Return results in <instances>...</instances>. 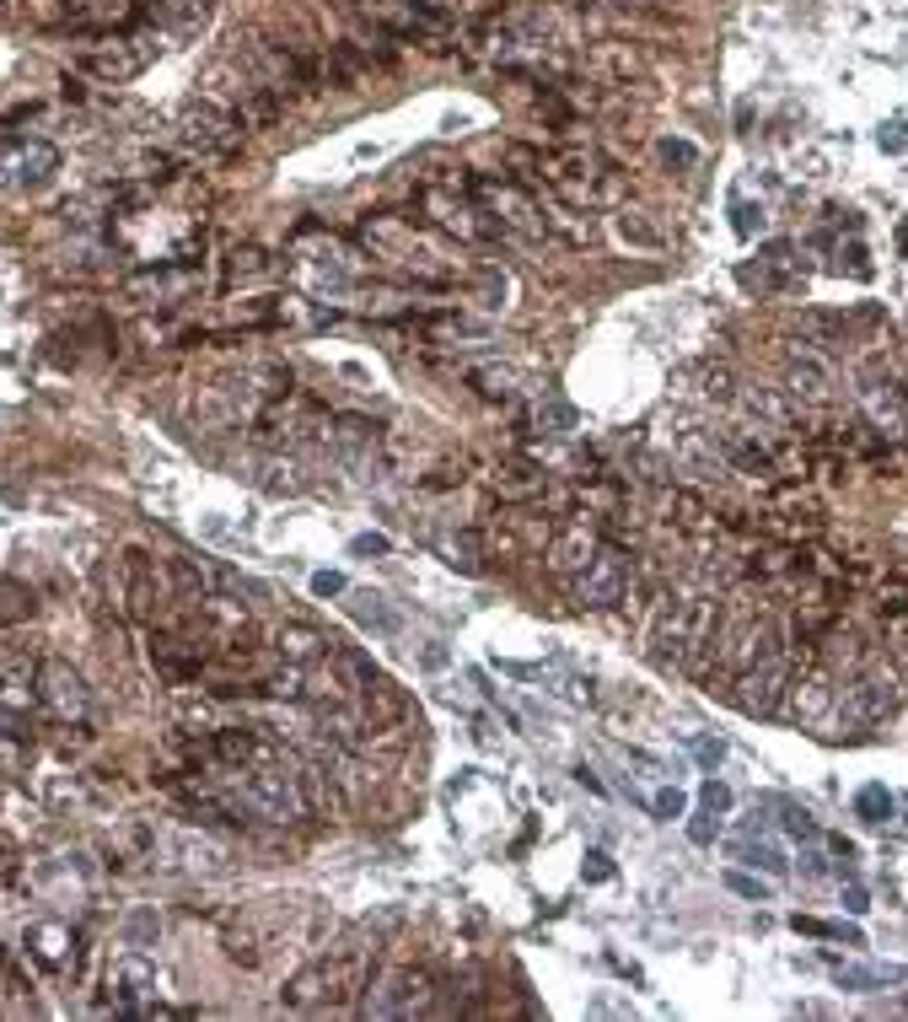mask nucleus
Returning <instances> with one entry per match:
<instances>
[{
    "mask_svg": "<svg viewBox=\"0 0 908 1022\" xmlns=\"http://www.w3.org/2000/svg\"><path fill=\"white\" fill-rule=\"evenodd\" d=\"M377 980V942H365V936H350V942H339L333 953L323 958H312L280 991V1001L291 1006V1012H312V1006H344V1001H355Z\"/></svg>",
    "mask_w": 908,
    "mask_h": 1022,
    "instance_id": "nucleus-1",
    "label": "nucleus"
},
{
    "mask_svg": "<svg viewBox=\"0 0 908 1022\" xmlns=\"http://www.w3.org/2000/svg\"><path fill=\"white\" fill-rule=\"evenodd\" d=\"M715 614H721V592H683L672 597L666 592L662 609H656V624H651V662L656 668H694L704 646H710V630H715Z\"/></svg>",
    "mask_w": 908,
    "mask_h": 1022,
    "instance_id": "nucleus-2",
    "label": "nucleus"
},
{
    "mask_svg": "<svg viewBox=\"0 0 908 1022\" xmlns=\"http://www.w3.org/2000/svg\"><path fill=\"white\" fill-rule=\"evenodd\" d=\"M237 802L253 818H270V824H306L318 812L312 797H306L302 770H291L280 753L258 759V765H243V775H237Z\"/></svg>",
    "mask_w": 908,
    "mask_h": 1022,
    "instance_id": "nucleus-3",
    "label": "nucleus"
},
{
    "mask_svg": "<svg viewBox=\"0 0 908 1022\" xmlns=\"http://www.w3.org/2000/svg\"><path fill=\"white\" fill-rule=\"evenodd\" d=\"M420 211L430 226H441L447 237H457V243H500L506 237V226L489 216L485 205L468 194V184L462 188H424L420 194Z\"/></svg>",
    "mask_w": 908,
    "mask_h": 1022,
    "instance_id": "nucleus-4",
    "label": "nucleus"
},
{
    "mask_svg": "<svg viewBox=\"0 0 908 1022\" xmlns=\"http://www.w3.org/2000/svg\"><path fill=\"white\" fill-rule=\"evenodd\" d=\"M898 711V679L877 668V662H866L855 679L839 689V700H833V721L849 727V732H866V727H881V721H892Z\"/></svg>",
    "mask_w": 908,
    "mask_h": 1022,
    "instance_id": "nucleus-5",
    "label": "nucleus"
},
{
    "mask_svg": "<svg viewBox=\"0 0 908 1022\" xmlns=\"http://www.w3.org/2000/svg\"><path fill=\"white\" fill-rule=\"evenodd\" d=\"M635 549H624V544H607L592 555V565L570 576V597H576V609H618L624 603V592H629V576H635Z\"/></svg>",
    "mask_w": 908,
    "mask_h": 1022,
    "instance_id": "nucleus-6",
    "label": "nucleus"
},
{
    "mask_svg": "<svg viewBox=\"0 0 908 1022\" xmlns=\"http://www.w3.org/2000/svg\"><path fill=\"white\" fill-rule=\"evenodd\" d=\"M243 119L226 108V103H215V97H199V103H188L178 114V140L183 152L194 156H232L243 146Z\"/></svg>",
    "mask_w": 908,
    "mask_h": 1022,
    "instance_id": "nucleus-7",
    "label": "nucleus"
},
{
    "mask_svg": "<svg viewBox=\"0 0 908 1022\" xmlns=\"http://www.w3.org/2000/svg\"><path fill=\"white\" fill-rule=\"evenodd\" d=\"M436 1006L430 969H388L365 985V1018H424Z\"/></svg>",
    "mask_w": 908,
    "mask_h": 1022,
    "instance_id": "nucleus-8",
    "label": "nucleus"
},
{
    "mask_svg": "<svg viewBox=\"0 0 908 1022\" xmlns=\"http://www.w3.org/2000/svg\"><path fill=\"white\" fill-rule=\"evenodd\" d=\"M833 700H839V668L828 662V656H807V662H795V673H790V689L785 700H780V711L790 721H807V727H822L828 716H833Z\"/></svg>",
    "mask_w": 908,
    "mask_h": 1022,
    "instance_id": "nucleus-9",
    "label": "nucleus"
},
{
    "mask_svg": "<svg viewBox=\"0 0 908 1022\" xmlns=\"http://www.w3.org/2000/svg\"><path fill=\"white\" fill-rule=\"evenodd\" d=\"M152 862L188 872V877H215V872L232 867V850L199 829H152Z\"/></svg>",
    "mask_w": 908,
    "mask_h": 1022,
    "instance_id": "nucleus-10",
    "label": "nucleus"
},
{
    "mask_svg": "<svg viewBox=\"0 0 908 1022\" xmlns=\"http://www.w3.org/2000/svg\"><path fill=\"white\" fill-rule=\"evenodd\" d=\"M32 683H38V705L55 716L60 727H87V716H91V689H87V679L65 662V656H43L38 662V673H32Z\"/></svg>",
    "mask_w": 908,
    "mask_h": 1022,
    "instance_id": "nucleus-11",
    "label": "nucleus"
},
{
    "mask_svg": "<svg viewBox=\"0 0 908 1022\" xmlns=\"http://www.w3.org/2000/svg\"><path fill=\"white\" fill-rule=\"evenodd\" d=\"M790 673H795V656H785V651H769V656L748 662V668L736 673V683H731L736 711L758 716V721L774 716L780 711V700H785V689H790Z\"/></svg>",
    "mask_w": 908,
    "mask_h": 1022,
    "instance_id": "nucleus-12",
    "label": "nucleus"
},
{
    "mask_svg": "<svg viewBox=\"0 0 908 1022\" xmlns=\"http://www.w3.org/2000/svg\"><path fill=\"white\" fill-rule=\"evenodd\" d=\"M60 173V152L38 135H0V188L6 194H32Z\"/></svg>",
    "mask_w": 908,
    "mask_h": 1022,
    "instance_id": "nucleus-13",
    "label": "nucleus"
},
{
    "mask_svg": "<svg viewBox=\"0 0 908 1022\" xmlns=\"http://www.w3.org/2000/svg\"><path fill=\"white\" fill-rule=\"evenodd\" d=\"M199 264H188V259H162L156 270H140V275L124 280V291L140 302V308H178L188 296H199Z\"/></svg>",
    "mask_w": 908,
    "mask_h": 1022,
    "instance_id": "nucleus-14",
    "label": "nucleus"
},
{
    "mask_svg": "<svg viewBox=\"0 0 908 1022\" xmlns=\"http://www.w3.org/2000/svg\"><path fill=\"white\" fill-rule=\"evenodd\" d=\"M156 49H162V38L156 32H135V38H114V43H91L87 55H81V70L97 76V81H129V76H140L146 65L156 60Z\"/></svg>",
    "mask_w": 908,
    "mask_h": 1022,
    "instance_id": "nucleus-15",
    "label": "nucleus"
},
{
    "mask_svg": "<svg viewBox=\"0 0 908 1022\" xmlns=\"http://www.w3.org/2000/svg\"><path fill=\"white\" fill-rule=\"evenodd\" d=\"M603 549V527L592 523V517H576V523H565V527H554L548 533V544H544V565L554 571V576H580L586 565H592V555Z\"/></svg>",
    "mask_w": 908,
    "mask_h": 1022,
    "instance_id": "nucleus-16",
    "label": "nucleus"
},
{
    "mask_svg": "<svg viewBox=\"0 0 908 1022\" xmlns=\"http://www.w3.org/2000/svg\"><path fill=\"white\" fill-rule=\"evenodd\" d=\"M205 646H211V641H205V630H199V635L156 630L152 635V668L167 683H188V679H199V668H205V656H211Z\"/></svg>",
    "mask_w": 908,
    "mask_h": 1022,
    "instance_id": "nucleus-17",
    "label": "nucleus"
},
{
    "mask_svg": "<svg viewBox=\"0 0 908 1022\" xmlns=\"http://www.w3.org/2000/svg\"><path fill=\"white\" fill-rule=\"evenodd\" d=\"M833 388H839V377H833V367L822 361L818 350H790V361H785V393L801 409H822V403L833 399Z\"/></svg>",
    "mask_w": 908,
    "mask_h": 1022,
    "instance_id": "nucleus-18",
    "label": "nucleus"
},
{
    "mask_svg": "<svg viewBox=\"0 0 908 1022\" xmlns=\"http://www.w3.org/2000/svg\"><path fill=\"white\" fill-rule=\"evenodd\" d=\"M22 953L49 974H70L76 969V931L65 921H32L28 936H22Z\"/></svg>",
    "mask_w": 908,
    "mask_h": 1022,
    "instance_id": "nucleus-19",
    "label": "nucleus"
},
{
    "mask_svg": "<svg viewBox=\"0 0 908 1022\" xmlns=\"http://www.w3.org/2000/svg\"><path fill=\"white\" fill-rule=\"evenodd\" d=\"M124 603L135 620H156L162 603V565L146 549H124Z\"/></svg>",
    "mask_w": 908,
    "mask_h": 1022,
    "instance_id": "nucleus-20",
    "label": "nucleus"
},
{
    "mask_svg": "<svg viewBox=\"0 0 908 1022\" xmlns=\"http://www.w3.org/2000/svg\"><path fill=\"white\" fill-rule=\"evenodd\" d=\"M662 512H666V523L677 527V533H689V538H721V517H715V506L704 500V490L677 485V490H666L662 496Z\"/></svg>",
    "mask_w": 908,
    "mask_h": 1022,
    "instance_id": "nucleus-21",
    "label": "nucleus"
},
{
    "mask_svg": "<svg viewBox=\"0 0 908 1022\" xmlns=\"http://www.w3.org/2000/svg\"><path fill=\"white\" fill-rule=\"evenodd\" d=\"M742 403H748V415H753V431L801 436V409H795V399H790L785 388H748Z\"/></svg>",
    "mask_w": 908,
    "mask_h": 1022,
    "instance_id": "nucleus-22",
    "label": "nucleus"
},
{
    "mask_svg": "<svg viewBox=\"0 0 908 1022\" xmlns=\"http://www.w3.org/2000/svg\"><path fill=\"white\" fill-rule=\"evenodd\" d=\"M489 490H495L500 500H511V506H538V496L548 490V474L538 464L511 458V464H500L495 474H489Z\"/></svg>",
    "mask_w": 908,
    "mask_h": 1022,
    "instance_id": "nucleus-23",
    "label": "nucleus"
},
{
    "mask_svg": "<svg viewBox=\"0 0 908 1022\" xmlns=\"http://www.w3.org/2000/svg\"><path fill=\"white\" fill-rule=\"evenodd\" d=\"M108 991H114V1006L119 1012H135V1001L156 995V969L140 953H124L114 969H108Z\"/></svg>",
    "mask_w": 908,
    "mask_h": 1022,
    "instance_id": "nucleus-24",
    "label": "nucleus"
},
{
    "mask_svg": "<svg viewBox=\"0 0 908 1022\" xmlns=\"http://www.w3.org/2000/svg\"><path fill=\"white\" fill-rule=\"evenodd\" d=\"M65 11H70V28L76 32H114L140 17L135 0H65Z\"/></svg>",
    "mask_w": 908,
    "mask_h": 1022,
    "instance_id": "nucleus-25",
    "label": "nucleus"
},
{
    "mask_svg": "<svg viewBox=\"0 0 908 1022\" xmlns=\"http://www.w3.org/2000/svg\"><path fill=\"white\" fill-rule=\"evenodd\" d=\"M355 705H361L371 732H393L398 721H403V711H409V705H403V689H398L393 679H382V673H371V683L361 689Z\"/></svg>",
    "mask_w": 908,
    "mask_h": 1022,
    "instance_id": "nucleus-26",
    "label": "nucleus"
},
{
    "mask_svg": "<svg viewBox=\"0 0 908 1022\" xmlns=\"http://www.w3.org/2000/svg\"><path fill=\"white\" fill-rule=\"evenodd\" d=\"M274 651H280L285 662H296V668H318V662L333 651V635H323L318 624H280V630H274Z\"/></svg>",
    "mask_w": 908,
    "mask_h": 1022,
    "instance_id": "nucleus-27",
    "label": "nucleus"
},
{
    "mask_svg": "<svg viewBox=\"0 0 908 1022\" xmlns=\"http://www.w3.org/2000/svg\"><path fill=\"white\" fill-rule=\"evenodd\" d=\"M211 748H215V765H232V770H243V765H258V759H270L274 748L253 732V727H215L211 732Z\"/></svg>",
    "mask_w": 908,
    "mask_h": 1022,
    "instance_id": "nucleus-28",
    "label": "nucleus"
},
{
    "mask_svg": "<svg viewBox=\"0 0 908 1022\" xmlns=\"http://www.w3.org/2000/svg\"><path fill=\"white\" fill-rule=\"evenodd\" d=\"M32 759V721L0 711V775H28Z\"/></svg>",
    "mask_w": 908,
    "mask_h": 1022,
    "instance_id": "nucleus-29",
    "label": "nucleus"
},
{
    "mask_svg": "<svg viewBox=\"0 0 908 1022\" xmlns=\"http://www.w3.org/2000/svg\"><path fill=\"white\" fill-rule=\"evenodd\" d=\"M544 232L565 237L570 249H586L597 237V221L586 216V211H576V205H544Z\"/></svg>",
    "mask_w": 908,
    "mask_h": 1022,
    "instance_id": "nucleus-30",
    "label": "nucleus"
},
{
    "mask_svg": "<svg viewBox=\"0 0 908 1022\" xmlns=\"http://www.w3.org/2000/svg\"><path fill=\"white\" fill-rule=\"evenodd\" d=\"M38 614V597H32L28 582H11V576H0V630H11V624H28Z\"/></svg>",
    "mask_w": 908,
    "mask_h": 1022,
    "instance_id": "nucleus-31",
    "label": "nucleus"
},
{
    "mask_svg": "<svg viewBox=\"0 0 908 1022\" xmlns=\"http://www.w3.org/2000/svg\"><path fill=\"white\" fill-rule=\"evenodd\" d=\"M683 382H699L694 393L704 403H731V399H736V382H731V372H726V367H710V361L689 367V372H683Z\"/></svg>",
    "mask_w": 908,
    "mask_h": 1022,
    "instance_id": "nucleus-32",
    "label": "nucleus"
},
{
    "mask_svg": "<svg viewBox=\"0 0 908 1022\" xmlns=\"http://www.w3.org/2000/svg\"><path fill=\"white\" fill-rule=\"evenodd\" d=\"M441 555L452 559L457 571H468V576H479V571H485V559H489V549H485V538H479L473 527H462V533H452V538L441 544Z\"/></svg>",
    "mask_w": 908,
    "mask_h": 1022,
    "instance_id": "nucleus-33",
    "label": "nucleus"
},
{
    "mask_svg": "<svg viewBox=\"0 0 908 1022\" xmlns=\"http://www.w3.org/2000/svg\"><path fill=\"white\" fill-rule=\"evenodd\" d=\"M468 382L479 388V399L489 403H511L516 399V372L511 367H479V372H468Z\"/></svg>",
    "mask_w": 908,
    "mask_h": 1022,
    "instance_id": "nucleus-34",
    "label": "nucleus"
},
{
    "mask_svg": "<svg viewBox=\"0 0 908 1022\" xmlns=\"http://www.w3.org/2000/svg\"><path fill=\"white\" fill-rule=\"evenodd\" d=\"M833 980L844 991H877V985H904V969H833Z\"/></svg>",
    "mask_w": 908,
    "mask_h": 1022,
    "instance_id": "nucleus-35",
    "label": "nucleus"
},
{
    "mask_svg": "<svg viewBox=\"0 0 908 1022\" xmlns=\"http://www.w3.org/2000/svg\"><path fill=\"white\" fill-rule=\"evenodd\" d=\"M274 264L264 249H237L232 259H226V285H243V280H264Z\"/></svg>",
    "mask_w": 908,
    "mask_h": 1022,
    "instance_id": "nucleus-36",
    "label": "nucleus"
},
{
    "mask_svg": "<svg viewBox=\"0 0 908 1022\" xmlns=\"http://www.w3.org/2000/svg\"><path fill=\"white\" fill-rule=\"evenodd\" d=\"M350 614L361 624H377V630H393L398 624V614L388 609V597H377V592H355V597H350Z\"/></svg>",
    "mask_w": 908,
    "mask_h": 1022,
    "instance_id": "nucleus-37",
    "label": "nucleus"
},
{
    "mask_svg": "<svg viewBox=\"0 0 908 1022\" xmlns=\"http://www.w3.org/2000/svg\"><path fill=\"white\" fill-rule=\"evenodd\" d=\"M618 237L635 243V249H662V232L639 216V211H624V216H618Z\"/></svg>",
    "mask_w": 908,
    "mask_h": 1022,
    "instance_id": "nucleus-38",
    "label": "nucleus"
},
{
    "mask_svg": "<svg viewBox=\"0 0 908 1022\" xmlns=\"http://www.w3.org/2000/svg\"><path fill=\"white\" fill-rule=\"evenodd\" d=\"M533 420H538L548 436H570V431H576V409H570V403H559V399H544Z\"/></svg>",
    "mask_w": 908,
    "mask_h": 1022,
    "instance_id": "nucleus-39",
    "label": "nucleus"
},
{
    "mask_svg": "<svg viewBox=\"0 0 908 1022\" xmlns=\"http://www.w3.org/2000/svg\"><path fill=\"white\" fill-rule=\"evenodd\" d=\"M855 812H860L866 824H887V818H892V797H887V786H860Z\"/></svg>",
    "mask_w": 908,
    "mask_h": 1022,
    "instance_id": "nucleus-40",
    "label": "nucleus"
},
{
    "mask_svg": "<svg viewBox=\"0 0 908 1022\" xmlns=\"http://www.w3.org/2000/svg\"><path fill=\"white\" fill-rule=\"evenodd\" d=\"M656 152H662V162H666V167H677V173H689V167H699V152L689 146V140H677V135H666V140L656 146Z\"/></svg>",
    "mask_w": 908,
    "mask_h": 1022,
    "instance_id": "nucleus-41",
    "label": "nucleus"
},
{
    "mask_svg": "<svg viewBox=\"0 0 908 1022\" xmlns=\"http://www.w3.org/2000/svg\"><path fill=\"white\" fill-rule=\"evenodd\" d=\"M736 856L748 862V867H769V872H785V856L774 850V845H736Z\"/></svg>",
    "mask_w": 908,
    "mask_h": 1022,
    "instance_id": "nucleus-42",
    "label": "nucleus"
},
{
    "mask_svg": "<svg viewBox=\"0 0 908 1022\" xmlns=\"http://www.w3.org/2000/svg\"><path fill=\"white\" fill-rule=\"evenodd\" d=\"M801 329H812L818 340H839L844 334V318H833V312H801Z\"/></svg>",
    "mask_w": 908,
    "mask_h": 1022,
    "instance_id": "nucleus-43",
    "label": "nucleus"
},
{
    "mask_svg": "<svg viewBox=\"0 0 908 1022\" xmlns=\"http://www.w3.org/2000/svg\"><path fill=\"white\" fill-rule=\"evenodd\" d=\"M699 797H704V807H710V812H726V807H731V791L721 786V780H704V791H699Z\"/></svg>",
    "mask_w": 908,
    "mask_h": 1022,
    "instance_id": "nucleus-44",
    "label": "nucleus"
},
{
    "mask_svg": "<svg viewBox=\"0 0 908 1022\" xmlns=\"http://www.w3.org/2000/svg\"><path fill=\"white\" fill-rule=\"evenodd\" d=\"M607 877H613V862H607L603 850H592L586 856V883H607Z\"/></svg>",
    "mask_w": 908,
    "mask_h": 1022,
    "instance_id": "nucleus-45",
    "label": "nucleus"
},
{
    "mask_svg": "<svg viewBox=\"0 0 908 1022\" xmlns=\"http://www.w3.org/2000/svg\"><path fill=\"white\" fill-rule=\"evenodd\" d=\"M785 829H790V835H801V839H818V824H812L807 812H795V807L785 812Z\"/></svg>",
    "mask_w": 908,
    "mask_h": 1022,
    "instance_id": "nucleus-46",
    "label": "nucleus"
},
{
    "mask_svg": "<svg viewBox=\"0 0 908 1022\" xmlns=\"http://www.w3.org/2000/svg\"><path fill=\"white\" fill-rule=\"evenodd\" d=\"M736 894H748V898H769V883H753V877H742V872H731L726 877Z\"/></svg>",
    "mask_w": 908,
    "mask_h": 1022,
    "instance_id": "nucleus-47",
    "label": "nucleus"
},
{
    "mask_svg": "<svg viewBox=\"0 0 908 1022\" xmlns=\"http://www.w3.org/2000/svg\"><path fill=\"white\" fill-rule=\"evenodd\" d=\"M683 791H662V797H656V812H662V818H683Z\"/></svg>",
    "mask_w": 908,
    "mask_h": 1022,
    "instance_id": "nucleus-48",
    "label": "nucleus"
},
{
    "mask_svg": "<svg viewBox=\"0 0 908 1022\" xmlns=\"http://www.w3.org/2000/svg\"><path fill=\"white\" fill-rule=\"evenodd\" d=\"M849 275H855V280H871V259H866V249H860V243H849Z\"/></svg>",
    "mask_w": 908,
    "mask_h": 1022,
    "instance_id": "nucleus-49",
    "label": "nucleus"
},
{
    "mask_svg": "<svg viewBox=\"0 0 908 1022\" xmlns=\"http://www.w3.org/2000/svg\"><path fill=\"white\" fill-rule=\"evenodd\" d=\"M689 835H694L699 845H710V839H715V824H710V807H704V812H699L694 824H689Z\"/></svg>",
    "mask_w": 908,
    "mask_h": 1022,
    "instance_id": "nucleus-50",
    "label": "nucleus"
},
{
    "mask_svg": "<svg viewBox=\"0 0 908 1022\" xmlns=\"http://www.w3.org/2000/svg\"><path fill=\"white\" fill-rule=\"evenodd\" d=\"M753 216H763V211H753V205L736 199V232H742V237H753Z\"/></svg>",
    "mask_w": 908,
    "mask_h": 1022,
    "instance_id": "nucleus-51",
    "label": "nucleus"
},
{
    "mask_svg": "<svg viewBox=\"0 0 908 1022\" xmlns=\"http://www.w3.org/2000/svg\"><path fill=\"white\" fill-rule=\"evenodd\" d=\"M881 146H887V152H904V146H908L904 125H887V129H881Z\"/></svg>",
    "mask_w": 908,
    "mask_h": 1022,
    "instance_id": "nucleus-52",
    "label": "nucleus"
},
{
    "mask_svg": "<svg viewBox=\"0 0 908 1022\" xmlns=\"http://www.w3.org/2000/svg\"><path fill=\"white\" fill-rule=\"evenodd\" d=\"M312 587L323 592V597H333V592H344V576H329V571H323V576H318Z\"/></svg>",
    "mask_w": 908,
    "mask_h": 1022,
    "instance_id": "nucleus-53",
    "label": "nucleus"
},
{
    "mask_svg": "<svg viewBox=\"0 0 908 1022\" xmlns=\"http://www.w3.org/2000/svg\"><path fill=\"white\" fill-rule=\"evenodd\" d=\"M382 549H388L382 538H355V555H382Z\"/></svg>",
    "mask_w": 908,
    "mask_h": 1022,
    "instance_id": "nucleus-54",
    "label": "nucleus"
}]
</instances>
